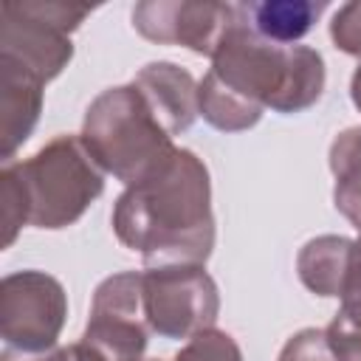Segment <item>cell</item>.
I'll return each instance as SVG.
<instances>
[{
  "mask_svg": "<svg viewBox=\"0 0 361 361\" xmlns=\"http://www.w3.org/2000/svg\"><path fill=\"white\" fill-rule=\"evenodd\" d=\"M3 361H11V358H8V355H3Z\"/></svg>",
  "mask_w": 361,
  "mask_h": 361,
  "instance_id": "cell-23",
  "label": "cell"
},
{
  "mask_svg": "<svg viewBox=\"0 0 361 361\" xmlns=\"http://www.w3.org/2000/svg\"><path fill=\"white\" fill-rule=\"evenodd\" d=\"M355 240L338 234H322L302 245L296 257V271L302 285L316 296H338L350 271Z\"/></svg>",
  "mask_w": 361,
  "mask_h": 361,
  "instance_id": "cell-12",
  "label": "cell"
},
{
  "mask_svg": "<svg viewBox=\"0 0 361 361\" xmlns=\"http://www.w3.org/2000/svg\"><path fill=\"white\" fill-rule=\"evenodd\" d=\"M0 200H3V248H8L17 240L20 228L28 226L25 197L8 164H3V172H0Z\"/></svg>",
  "mask_w": 361,
  "mask_h": 361,
  "instance_id": "cell-18",
  "label": "cell"
},
{
  "mask_svg": "<svg viewBox=\"0 0 361 361\" xmlns=\"http://www.w3.org/2000/svg\"><path fill=\"white\" fill-rule=\"evenodd\" d=\"M172 361H243V350L231 333L209 327L192 336Z\"/></svg>",
  "mask_w": 361,
  "mask_h": 361,
  "instance_id": "cell-17",
  "label": "cell"
},
{
  "mask_svg": "<svg viewBox=\"0 0 361 361\" xmlns=\"http://www.w3.org/2000/svg\"><path fill=\"white\" fill-rule=\"evenodd\" d=\"M68 319V293L45 271H14L0 282V336L20 353L54 350Z\"/></svg>",
  "mask_w": 361,
  "mask_h": 361,
  "instance_id": "cell-7",
  "label": "cell"
},
{
  "mask_svg": "<svg viewBox=\"0 0 361 361\" xmlns=\"http://www.w3.org/2000/svg\"><path fill=\"white\" fill-rule=\"evenodd\" d=\"M327 161L336 178L333 203L361 231V127L341 130L330 144Z\"/></svg>",
  "mask_w": 361,
  "mask_h": 361,
  "instance_id": "cell-15",
  "label": "cell"
},
{
  "mask_svg": "<svg viewBox=\"0 0 361 361\" xmlns=\"http://www.w3.org/2000/svg\"><path fill=\"white\" fill-rule=\"evenodd\" d=\"M276 361H338V358L327 347L324 330L305 327V330L293 333L285 341V347L279 350V358Z\"/></svg>",
  "mask_w": 361,
  "mask_h": 361,
  "instance_id": "cell-20",
  "label": "cell"
},
{
  "mask_svg": "<svg viewBox=\"0 0 361 361\" xmlns=\"http://www.w3.org/2000/svg\"><path fill=\"white\" fill-rule=\"evenodd\" d=\"M144 361H158V358H144Z\"/></svg>",
  "mask_w": 361,
  "mask_h": 361,
  "instance_id": "cell-24",
  "label": "cell"
},
{
  "mask_svg": "<svg viewBox=\"0 0 361 361\" xmlns=\"http://www.w3.org/2000/svg\"><path fill=\"white\" fill-rule=\"evenodd\" d=\"M338 302L336 316L324 327L327 347L338 361H361V237L353 245V259Z\"/></svg>",
  "mask_w": 361,
  "mask_h": 361,
  "instance_id": "cell-14",
  "label": "cell"
},
{
  "mask_svg": "<svg viewBox=\"0 0 361 361\" xmlns=\"http://www.w3.org/2000/svg\"><path fill=\"white\" fill-rule=\"evenodd\" d=\"M34 361H102V358L87 344L76 341V344H68V347H54L51 353H42Z\"/></svg>",
  "mask_w": 361,
  "mask_h": 361,
  "instance_id": "cell-21",
  "label": "cell"
},
{
  "mask_svg": "<svg viewBox=\"0 0 361 361\" xmlns=\"http://www.w3.org/2000/svg\"><path fill=\"white\" fill-rule=\"evenodd\" d=\"M234 17V3L144 0L133 8V28L149 42L183 45L200 56H212Z\"/></svg>",
  "mask_w": 361,
  "mask_h": 361,
  "instance_id": "cell-9",
  "label": "cell"
},
{
  "mask_svg": "<svg viewBox=\"0 0 361 361\" xmlns=\"http://www.w3.org/2000/svg\"><path fill=\"white\" fill-rule=\"evenodd\" d=\"M234 6L237 17L212 54L209 73L259 110L290 116L313 107L327 82L322 54L310 45H279L259 37L245 23L240 3Z\"/></svg>",
  "mask_w": 361,
  "mask_h": 361,
  "instance_id": "cell-2",
  "label": "cell"
},
{
  "mask_svg": "<svg viewBox=\"0 0 361 361\" xmlns=\"http://www.w3.org/2000/svg\"><path fill=\"white\" fill-rule=\"evenodd\" d=\"M141 279L147 324L161 338H192L214 327L220 290L203 265H149L141 271Z\"/></svg>",
  "mask_w": 361,
  "mask_h": 361,
  "instance_id": "cell-6",
  "label": "cell"
},
{
  "mask_svg": "<svg viewBox=\"0 0 361 361\" xmlns=\"http://www.w3.org/2000/svg\"><path fill=\"white\" fill-rule=\"evenodd\" d=\"M118 243L149 265H206L214 248L212 180L206 164L183 147L138 183L127 186L110 214Z\"/></svg>",
  "mask_w": 361,
  "mask_h": 361,
  "instance_id": "cell-1",
  "label": "cell"
},
{
  "mask_svg": "<svg viewBox=\"0 0 361 361\" xmlns=\"http://www.w3.org/2000/svg\"><path fill=\"white\" fill-rule=\"evenodd\" d=\"M90 11L93 6L87 3H6L0 23V59L20 65L42 85H48L73 59L71 31H76Z\"/></svg>",
  "mask_w": 361,
  "mask_h": 361,
  "instance_id": "cell-5",
  "label": "cell"
},
{
  "mask_svg": "<svg viewBox=\"0 0 361 361\" xmlns=\"http://www.w3.org/2000/svg\"><path fill=\"white\" fill-rule=\"evenodd\" d=\"M149 333L141 271H121L102 279L93 290L90 316L79 341L102 361H144Z\"/></svg>",
  "mask_w": 361,
  "mask_h": 361,
  "instance_id": "cell-8",
  "label": "cell"
},
{
  "mask_svg": "<svg viewBox=\"0 0 361 361\" xmlns=\"http://www.w3.org/2000/svg\"><path fill=\"white\" fill-rule=\"evenodd\" d=\"M330 39L341 54L361 59V0L338 6L330 20Z\"/></svg>",
  "mask_w": 361,
  "mask_h": 361,
  "instance_id": "cell-19",
  "label": "cell"
},
{
  "mask_svg": "<svg viewBox=\"0 0 361 361\" xmlns=\"http://www.w3.org/2000/svg\"><path fill=\"white\" fill-rule=\"evenodd\" d=\"M82 141L96 164L124 186L138 183L175 152L172 135L133 82L107 87L87 104Z\"/></svg>",
  "mask_w": 361,
  "mask_h": 361,
  "instance_id": "cell-3",
  "label": "cell"
},
{
  "mask_svg": "<svg viewBox=\"0 0 361 361\" xmlns=\"http://www.w3.org/2000/svg\"><path fill=\"white\" fill-rule=\"evenodd\" d=\"M133 85L141 90L149 110L172 138L186 133L200 116V107H197L200 85L186 68L175 62H147L135 73Z\"/></svg>",
  "mask_w": 361,
  "mask_h": 361,
  "instance_id": "cell-10",
  "label": "cell"
},
{
  "mask_svg": "<svg viewBox=\"0 0 361 361\" xmlns=\"http://www.w3.org/2000/svg\"><path fill=\"white\" fill-rule=\"evenodd\" d=\"M350 99H353V104H355L358 113H361V65L353 71V79H350Z\"/></svg>",
  "mask_w": 361,
  "mask_h": 361,
  "instance_id": "cell-22",
  "label": "cell"
},
{
  "mask_svg": "<svg viewBox=\"0 0 361 361\" xmlns=\"http://www.w3.org/2000/svg\"><path fill=\"white\" fill-rule=\"evenodd\" d=\"M34 228H68L104 192V169L82 135H56L25 161L8 164Z\"/></svg>",
  "mask_w": 361,
  "mask_h": 361,
  "instance_id": "cell-4",
  "label": "cell"
},
{
  "mask_svg": "<svg viewBox=\"0 0 361 361\" xmlns=\"http://www.w3.org/2000/svg\"><path fill=\"white\" fill-rule=\"evenodd\" d=\"M197 107H200L203 121H209L220 133H243V130H251L262 118L259 107L248 104L228 87H223L212 73H206L197 87Z\"/></svg>",
  "mask_w": 361,
  "mask_h": 361,
  "instance_id": "cell-16",
  "label": "cell"
},
{
  "mask_svg": "<svg viewBox=\"0 0 361 361\" xmlns=\"http://www.w3.org/2000/svg\"><path fill=\"white\" fill-rule=\"evenodd\" d=\"M42 82L20 65L0 59V158L11 164L14 152L31 138L42 113Z\"/></svg>",
  "mask_w": 361,
  "mask_h": 361,
  "instance_id": "cell-11",
  "label": "cell"
},
{
  "mask_svg": "<svg viewBox=\"0 0 361 361\" xmlns=\"http://www.w3.org/2000/svg\"><path fill=\"white\" fill-rule=\"evenodd\" d=\"M245 23L265 39L279 45H293L302 39L324 11V3L313 0H257L240 3Z\"/></svg>",
  "mask_w": 361,
  "mask_h": 361,
  "instance_id": "cell-13",
  "label": "cell"
}]
</instances>
